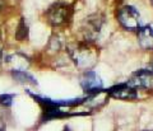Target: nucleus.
I'll return each mask as SVG.
<instances>
[{
  "label": "nucleus",
  "mask_w": 153,
  "mask_h": 131,
  "mask_svg": "<svg viewBox=\"0 0 153 131\" xmlns=\"http://www.w3.org/2000/svg\"><path fill=\"white\" fill-rule=\"evenodd\" d=\"M107 94L112 98L116 99H123V101H133L138 98V93L137 89H134L133 87L129 85L126 81L125 83H120L111 87V88L106 89Z\"/></svg>",
  "instance_id": "nucleus-6"
},
{
  "label": "nucleus",
  "mask_w": 153,
  "mask_h": 131,
  "mask_svg": "<svg viewBox=\"0 0 153 131\" xmlns=\"http://www.w3.org/2000/svg\"><path fill=\"white\" fill-rule=\"evenodd\" d=\"M16 38L19 41H25L28 38V26L25 21V18H21V21H19V24L16 31Z\"/></svg>",
  "instance_id": "nucleus-11"
},
{
  "label": "nucleus",
  "mask_w": 153,
  "mask_h": 131,
  "mask_svg": "<svg viewBox=\"0 0 153 131\" xmlns=\"http://www.w3.org/2000/svg\"><path fill=\"white\" fill-rule=\"evenodd\" d=\"M126 83L133 87L134 89H147L151 88L153 84V74L147 69H140L133 73L130 79Z\"/></svg>",
  "instance_id": "nucleus-5"
},
{
  "label": "nucleus",
  "mask_w": 153,
  "mask_h": 131,
  "mask_svg": "<svg viewBox=\"0 0 153 131\" xmlns=\"http://www.w3.org/2000/svg\"><path fill=\"white\" fill-rule=\"evenodd\" d=\"M13 79L18 81L21 84H31V85H37V80L35 79V76L31 75L27 71H14L12 73Z\"/></svg>",
  "instance_id": "nucleus-10"
},
{
  "label": "nucleus",
  "mask_w": 153,
  "mask_h": 131,
  "mask_svg": "<svg viewBox=\"0 0 153 131\" xmlns=\"http://www.w3.org/2000/svg\"><path fill=\"white\" fill-rule=\"evenodd\" d=\"M71 17H73V8H71V5L61 1L52 4L49 8V10L46 12L47 22L54 27L65 26L66 23L70 22Z\"/></svg>",
  "instance_id": "nucleus-2"
},
{
  "label": "nucleus",
  "mask_w": 153,
  "mask_h": 131,
  "mask_svg": "<svg viewBox=\"0 0 153 131\" xmlns=\"http://www.w3.org/2000/svg\"><path fill=\"white\" fill-rule=\"evenodd\" d=\"M63 131H70V129H69V126H64V129H63Z\"/></svg>",
  "instance_id": "nucleus-15"
},
{
  "label": "nucleus",
  "mask_w": 153,
  "mask_h": 131,
  "mask_svg": "<svg viewBox=\"0 0 153 131\" xmlns=\"http://www.w3.org/2000/svg\"><path fill=\"white\" fill-rule=\"evenodd\" d=\"M0 131H5V130H4V129H0Z\"/></svg>",
  "instance_id": "nucleus-16"
},
{
  "label": "nucleus",
  "mask_w": 153,
  "mask_h": 131,
  "mask_svg": "<svg viewBox=\"0 0 153 131\" xmlns=\"http://www.w3.org/2000/svg\"><path fill=\"white\" fill-rule=\"evenodd\" d=\"M80 87L88 94L98 93L103 89V83L98 74L93 70H85L84 74L80 78Z\"/></svg>",
  "instance_id": "nucleus-4"
},
{
  "label": "nucleus",
  "mask_w": 153,
  "mask_h": 131,
  "mask_svg": "<svg viewBox=\"0 0 153 131\" xmlns=\"http://www.w3.org/2000/svg\"><path fill=\"white\" fill-rule=\"evenodd\" d=\"M3 60V48H1V46H0V61Z\"/></svg>",
  "instance_id": "nucleus-14"
},
{
  "label": "nucleus",
  "mask_w": 153,
  "mask_h": 131,
  "mask_svg": "<svg viewBox=\"0 0 153 131\" xmlns=\"http://www.w3.org/2000/svg\"><path fill=\"white\" fill-rule=\"evenodd\" d=\"M138 43L146 51L153 50V28L151 26H143L137 32Z\"/></svg>",
  "instance_id": "nucleus-9"
},
{
  "label": "nucleus",
  "mask_w": 153,
  "mask_h": 131,
  "mask_svg": "<svg viewBox=\"0 0 153 131\" xmlns=\"http://www.w3.org/2000/svg\"><path fill=\"white\" fill-rule=\"evenodd\" d=\"M13 98L14 94H8V93L0 94V104L4 106V107H10L13 103Z\"/></svg>",
  "instance_id": "nucleus-12"
},
{
  "label": "nucleus",
  "mask_w": 153,
  "mask_h": 131,
  "mask_svg": "<svg viewBox=\"0 0 153 131\" xmlns=\"http://www.w3.org/2000/svg\"><path fill=\"white\" fill-rule=\"evenodd\" d=\"M117 22L128 31H138L140 28V14L137 8L125 5L120 8L116 14Z\"/></svg>",
  "instance_id": "nucleus-3"
},
{
  "label": "nucleus",
  "mask_w": 153,
  "mask_h": 131,
  "mask_svg": "<svg viewBox=\"0 0 153 131\" xmlns=\"http://www.w3.org/2000/svg\"><path fill=\"white\" fill-rule=\"evenodd\" d=\"M146 69H147L148 71H151V73H152V74H153V60H152V61L149 62V64H148V66L146 67Z\"/></svg>",
  "instance_id": "nucleus-13"
},
{
  "label": "nucleus",
  "mask_w": 153,
  "mask_h": 131,
  "mask_svg": "<svg viewBox=\"0 0 153 131\" xmlns=\"http://www.w3.org/2000/svg\"><path fill=\"white\" fill-rule=\"evenodd\" d=\"M69 56L80 69H89L97 59L96 50L88 42H76L68 47Z\"/></svg>",
  "instance_id": "nucleus-1"
},
{
  "label": "nucleus",
  "mask_w": 153,
  "mask_h": 131,
  "mask_svg": "<svg viewBox=\"0 0 153 131\" xmlns=\"http://www.w3.org/2000/svg\"><path fill=\"white\" fill-rule=\"evenodd\" d=\"M5 65L9 67L10 73L14 71H27V67L30 66V60L26 55L22 54H12L8 55L4 59Z\"/></svg>",
  "instance_id": "nucleus-7"
},
{
  "label": "nucleus",
  "mask_w": 153,
  "mask_h": 131,
  "mask_svg": "<svg viewBox=\"0 0 153 131\" xmlns=\"http://www.w3.org/2000/svg\"><path fill=\"white\" fill-rule=\"evenodd\" d=\"M102 18H100V16H92L85 21V27H84V35H85V41H93L96 40V37L98 36V33L101 32L102 27Z\"/></svg>",
  "instance_id": "nucleus-8"
}]
</instances>
